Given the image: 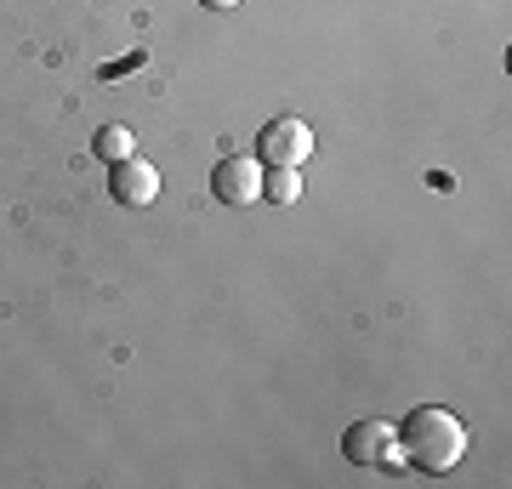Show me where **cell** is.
<instances>
[{"label": "cell", "instance_id": "obj_6", "mask_svg": "<svg viewBox=\"0 0 512 489\" xmlns=\"http://www.w3.org/2000/svg\"><path fill=\"white\" fill-rule=\"evenodd\" d=\"M262 200H274V205H296V200H302V177H296V165H274V171H262Z\"/></svg>", "mask_w": 512, "mask_h": 489}, {"label": "cell", "instance_id": "obj_5", "mask_svg": "<svg viewBox=\"0 0 512 489\" xmlns=\"http://www.w3.org/2000/svg\"><path fill=\"white\" fill-rule=\"evenodd\" d=\"M387 444H393V421H382V416L353 421L348 433H342V455H348L353 467H376Z\"/></svg>", "mask_w": 512, "mask_h": 489}, {"label": "cell", "instance_id": "obj_2", "mask_svg": "<svg viewBox=\"0 0 512 489\" xmlns=\"http://www.w3.org/2000/svg\"><path fill=\"white\" fill-rule=\"evenodd\" d=\"M256 154L268 165H296V171H302V165L313 160V131L302 126V120H268L262 137H256Z\"/></svg>", "mask_w": 512, "mask_h": 489}, {"label": "cell", "instance_id": "obj_7", "mask_svg": "<svg viewBox=\"0 0 512 489\" xmlns=\"http://www.w3.org/2000/svg\"><path fill=\"white\" fill-rule=\"evenodd\" d=\"M92 148H97V154H103V160H126V154H137V137H131V131L126 126H103V131H97V137H92Z\"/></svg>", "mask_w": 512, "mask_h": 489}, {"label": "cell", "instance_id": "obj_4", "mask_svg": "<svg viewBox=\"0 0 512 489\" xmlns=\"http://www.w3.org/2000/svg\"><path fill=\"white\" fill-rule=\"evenodd\" d=\"M109 194L120 205H131V211H137V205H154L160 200V171H154L143 154H126V160L109 165Z\"/></svg>", "mask_w": 512, "mask_h": 489}, {"label": "cell", "instance_id": "obj_3", "mask_svg": "<svg viewBox=\"0 0 512 489\" xmlns=\"http://www.w3.org/2000/svg\"><path fill=\"white\" fill-rule=\"evenodd\" d=\"M211 194L222 205H256L262 200V160L251 154H228V160L211 171Z\"/></svg>", "mask_w": 512, "mask_h": 489}, {"label": "cell", "instance_id": "obj_8", "mask_svg": "<svg viewBox=\"0 0 512 489\" xmlns=\"http://www.w3.org/2000/svg\"><path fill=\"white\" fill-rule=\"evenodd\" d=\"M200 6H205V12H234L239 0H200Z\"/></svg>", "mask_w": 512, "mask_h": 489}, {"label": "cell", "instance_id": "obj_1", "mask_svg": "<svg viewBox=\"0 0 512 489\" xmlns=\"http://www.w3.org/2000/svg\"><path fill=\"white\" fill-rule=\"evenodd\" d=\"M393 438H399V450H404V467H416V472H450L461 455H467V427H461V416L444 410V404L410 410V416L393 427Z\"/></svg>", "mask_w": 512, "mask_h": 489}]
</instances>
